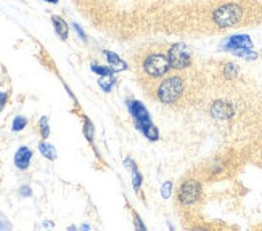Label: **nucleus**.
<instances>
[{"label": "nucleus", "instance_id": "obj_1", "mask_svg": "<svg viewBox=\"0 0 262 231\" xmlns=\"http://www.w3.org/2000/svg\"><path fill=\"white\" fill-rule=\"evenodd\" d=\"M185 92V80L179 74H171L159 79L158 85L155 89L156 98L162 105H174L180 100V96Z\"/></svg>", "mask_w": 262, "mask_h": 231}, {"label": "nucleus", "instance_id": "obj_2", "mask_svg": "<svg viewBox=\"0 0 262 231\" xmlns=\"http://www.w3.org/2000/svg\"><path fill=\"white\" fill-rule=\"evenodd\" d=\"M142 68H143L145 76H148L150 79H162L172 69L171 63H169L167 53H161V51L148 53L143 58Z\"/></svg>", "mask_w": 262, "mask_h": 231}, {"label": "nucleus", "instance_id": "obj_3", "mask_svg": "<svg viewBox=\"0 0 262 231\" xmlns=\"http://www.w3.org/2000/svg\"><path fill=\"white\" fill-rule=\"evenodd\" d=\"M243 18V8L238 3H224L212 11V21L219 27H232Z\"/></svg>", "mask_w": 262, "mask_h": 231}, {"label": "nucleus", "instance_id": "obj_4", "mask_svg": "<svg viewBox=\"0 0 262 231\" xmlns=\"http://www.w3.org/2000/svg\"><path fill=\"white\" fill-rule=\"evenodd\" d=\"M167 58L169 63H171L172 69H177V71H183V69L190 68L191 65V51L185 44L179 42L174 44L167 51Z\"/></svg>", "mask_w": 262, "mask_h": 231}, {"label": "nucleus", "instance_id": "obj_5", "mask_svg": "<svg viewBox=\"0 0 262 231\" xmlns=\"http://www.w3.org/2000/svg\"><path fill=\"white\" fill-rule=\"evenodd\" d=\"M127 109H129L133 122H135L137 130L140 132V134L147 129V127L153 125V122H151V119H150L148 109L145 108L143 103H140L138 100H129L127 101Z\"/></svg>", "mask_w": 262, "mask_h": 231}, {"label": "nucleus", "instance_id": "obj_6", "mask_svg": "<svg viewBox=\"0 0 262 231\" xmlns=\"http://www.w3.org/2000/svg\"><path fill=\"white\" fill-rule=\"evenodd\" d=\"M201 196V183L196 180H185L179 188L177 199L182 206H191L200 199Z\"/></svg>", "mask_w": 262, "mask_h": 231}, {"label": "nucleus", "instance_id": "obj_7", "mask_svg": "<svg viewBox=\"0 0 262 231\" xmlns=\"http://www.w3.org/2000/svg\"><path fill=\"white\" fill-rule=\"evenodd\" d=\"M209 111H211V116L214 119H219V120L232 119V117H234V114H235V109H234V106H232V103L224 101V100L214 101Z\"/></svg>", "mask_w": 262, "mask_h": 231}, {"label": "nucleus", "instance_id": "obj_8", "mask_svg": "<svg viewBox=\"0 0 262 231\" xmlns=\"http://www.w3.org/2000/svg\"><path fill=\"white\" fill-rule=\"evenodd\" d=\"M227 51H235L238 48H246V47H253V42L249 36H232L227 39V42L222 45Z\"/></svg>", "mask_w": 262, "mask_h": 231}, {"label": "nucleus", "instance_id": "obj_9", "mask_svg": "<svg viewBox=\"0 0 262 231\" xmlns=\"http://www.w3.org/2000/svg\"><path fill=\"white\" fill-rule=\"evenodd\" d=\"M32 159V151L31 148L27 146H21L18 148V151L15 153V165L18 167L20 170H26L29 164H31Z\"/></svg>", "mask_w": 262, "mask_h": 231}, {"label": "nucleus", "instance_id": "obj_10", "mask_svg": "<svg viewBox=\"0 0 262 231\" xmlns=\"http://www.w3.org/2000/svg\"><path fill=\"white\" fill-rule=\"evenodd\" d=\"M103 55H105V58H106V60H108V65H109V68H111L114 72H118V71H126V69H127V63H126V61H122L121 58L114 53V51L105 50V51H103Z\"/></svg>", "mask_w": 262, "mask_h": 231}, {"label": "nucleus", "instance_id": "obj_11", "mask_svg": "<svg viewBox=\"0 0 262 231\" xmlns=\"http://www.w3.org/2000/svg\"><path fill=\"white\" fill-rule=\"evenodd\" d=\"M52 23H53L55 32L60 36L61 40H68V34H69V26L68 23L61 18V16H52Z\"/></svg>", "mask_w": 262, "mask_h": 231}, {"label": "nucleus", "instance_id": "obj_12", "mask_svg": "<svg viewBox=\"0 0 262 231\" xmlns=\"http://www.w3.org/2000/svg\"><path fill=\"white\" fill-rule=\"evenodd\" d=\"M39 151L45 159H49V161L56 159V149H55V146H52V144H49V143L40 141L39 143Z\"/></svg>", "mask_w": 262, "mask_h": 231}, {"label": "nucleus", "instance_id": "obj_13", "mask_svg": "<svg viewBox=\"0 0 262 231\" xmlns=\"http://www.w3.org/2000/svg\"><path fill=\"white\" fill-rule=\"evenodd\" d=\"M90 69L94 71L95 74H98L100 77H105V76H111L114 74V71L109 66H102V65H97V63H92L90 65Z\"/></svg>", "mask_w": 262, "mask_h": 231}, {"label": "nucleus", "instance_id": "obj_14", "mask_svg": "<svg viewBox=\"0 0 262 231\" xmlns=\"http://www.w3.org/2000/svg\"><path fill=\"white\" fill-rule=\"evenodd\" d=\"M39 132H40V137H42V140H47L50 137V125H49V119L42 116L39 120Z\"/></svg>", "mask_w": 262, "mask_h": 231}, {"label": "nucleus", "instance_id": "obj_15", "mask_svg": "<svg viewBox=\"0 0 262 231\" xmlns=\"http://www.w3.org/2000/svg\"><path fill=\"white\" fill-rule=\"evenodd\" d=\"M238 74H240V69H238L235 63H227L224 66V76L227 79H236Z\"/></svg>", "mask_w": 262, "mask_h": 231}, {"label": "nucleus", "instance_id": "obj_16", "mask_svg": "<svg viewBox=\"0 0 262 231\" xmlns=\"http://www.w3.org/2000/svg\"><path fill=\"white\" fill-rule=\"evenodd\" d=\"M232 53L236 55V56H241V58H244V60H256V58H258V53H256V51H253L251 47L238 48L235 51H232Z\"/></svg>", "mask_w": 262, "mask_h": 231}, {"label": "nucleus", "instance_id": "obj_17", "mask_svg": "<svg viewBox=\"0 0 262 231\" xmlns=\"http://www.w3.org/2000/svg\"><path fill=\"white\" fill-rule=\"evenodd\" d=\"M114 82H116V79H114L113 74H111V76H105V77L98 79V85L102 87L103 92H111Z\"/></svg>", "mask_w": 262, "mask_h": 231}, {"label": "nucleus", "instance_id": "obj_18", "mask_svg": "<svg viewBox=\"0 0 262 231\" xmlns=\"http://www.w3.org/2000/svg\"><path fill=\"white\" fill-rule=\"evenodd\" d=\"M84 135L85 138L89 140L90 143H94V135H95V129H94V125H92V122L89 119L85 117L84 120Z\"/></svg>", "mask_w": 262, "mask_h": 231}, {"label": "nucleus", "instance_id": "obj_19", "mask_svg": "<svg viewBox=\"0 0 262 231\" xmlns=\"http://www.w3.org/2000/svg\"><path fill=\"white\" fill-rule=\"evenodd\" d=\"M26 125H27V119L23 117V116H16V117L13 119V124H11V130H13V132H21Z\"/></svg>", "mask_w": 262, "mask_h": 231}, {"label": "nucleus", "instance_id": "obj_20", "mask_svg": "<svg viewBox=\"0 0 262 231\" xmlns=\"http://www.w3.org/2000/svg\"><path fill=\"white\" fill-rule=\"evenodd\" d=\"M132 172V185H133V189H135V193H140V188H142V173L138 172V169H133Z\"/></svg>", "mask_w": 262, "mask_h": 231}, {"label": "nucleus", "instance_id": "obj_21", "mask_svg": "<svg viewBox=\"0 0 262 231\" xmlns=\"http://www.w3.org/2000/svg\"><path fill=\"white\" fill-rule=\"evenodd\" d=\"M171 193H172V182H166L161 186V196H162V198H169Z\"/></svg>", "mask_w": 262, "mask_h": 231}, {"label": "nucleus", "instance_id": "obj_22", "mask_svg": "<svg viewBox=\"0 0 262 231\" xmlns=\"http://www.w3.org/2000/svg\"><path fill=\"white\" fill-rule=\"evenodd\" d=\"M8 101V93H5V92H0V111L5 108V105H7Z\"/></svg>", "mask_w": 262, "mask_h": 231}, {"label": "nucleus", "instance_id": "obj_23", "mask_svg": "<svg viewBox=\"0 0 262 231\" xmlns=\"http://www.w3.org/2000/svg\"><path fill=\"white\" fill-rule=\"evenodd\" d=\"M73 27H74V31L79 34V37H80V39H82V40H87L85 32L82 31V29H80V26H79V24H73Z\"/></svg>", "mask_w": 262, "mask_h": 231}, {"label": "nucleus", "instance_id": "obj_24", "mask_svg": "<svg viewBox=\"0 0 262 231\" xmlns=\"http://www.w3.org/2000/svg\"><path fill=\"white\" fill-rule=\"evenodd\" d=\"M20 191H21L23 196H26V198H27V196H31V188H29V186H23Z\"/></svg>", "mask_w": 262, "mask_h": 231}, {"label": "nucleus", "instance_id": "obj_25", "mask_svg": "<svg viewBox=\"0 0 262 231\" xmlns=\"http://www.w3.org/2000/svg\"><path fill=\"white\" fill-rule=\"evenodd\" d=\"M137 225H138V228H140V230H145V225L140 222V217H138V215H135V227H137Z\"/></svg>", "mask_w": 262, "mask_h": 231}, {"label": "nucleus", "instance_id": "obj_26", "mask_svg": "<svg viewBox=\"0 0 262 231\" xmlns=\"http://www.w3.org/2000/svg\"><path fill=\"white\" fill-rule=\"evenodd\" d=\"M44 2H49V3H58V0H44Z\"/></svg>", "mask_w": 262, "mask_h": 231}]
</instances>
